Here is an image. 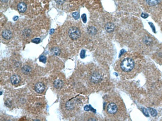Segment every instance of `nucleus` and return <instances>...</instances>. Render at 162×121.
I'll return each instance as SVG.
<instances>
[{"mask_svg":"<svg viewBox=\"0 0 162 121\" xmlns=\"http://www.w3.org/2000/svg\"><path fill=\"white\" fill-rule=\"evenodd\" d=\"M120 67L124 71H131L135 67V62L134 60L130 58H125L121 62Z\"/></svg>","mask_w":162,"mask_h":121,"instance_id":"1","label":"nucleus"},{"mask_svg":"<svg viewBox=\"0 0 162 121\" xmlns=\"http://www.w3.org/2000/svg\"><path fill=\"white\" fill-rule=\"evenodd\" d=\"M68 35L73 40H77L80 36L79 30L75 27H72L68 30Z\"/></svg>","mask_w":162,"mask_h":121,"instance_id":"2","label":"nucleus"},{"mask_svg":"<svg viewBox=\"0 0 162 121\" xmlns=\"http://www.w3.org/2000/svg\"><path fill=\"white\" fill-rule=\"evenodd\" d=\"M107 110L108 113L110 114H115L118 111V108L115 103L112 102L107 106Z\"/></svg>","mask_w":162,"mask_h":121,"instance_id":"3","label":"nucleus"},{"mask_svg":"<svg viewBox=\"0 0 162 121\" xmlns=\"http://www.w3.org/2000/svg\"><path fill=\"white\" fill-rule=\"evenodd\" d=\"M102 80V77L98 72H94L91 76V81L94 83H98L100 82Z\"/></svg>","mask_w":162,"mask_h":121,"instance_id":"4","label":"nucleus"},{"mask_svg":"<svg viewBox=\"0 0 162 121\" xmlns=\"http://www.w3.org/2000/svg\"><path fill=\"white\" fill-rule=\"evenodd\" d=\"M34 89L35 90V91L39 93H43L45 89V85L43 83L38 82L35 84L34 86Z\"/></svg>","mask_w":162,"mask_h":121,"instance_id":"5","label":"nucleus"},{"mask_svg":"<svg viewBox=\"0 0 162 121\" xmlns=\"http://www.w3.org/2000/svg\"><path fill=\"white\" fill-rule=\"evenodd\" d=\"M17 8L18 10H19L20 13H25V12L26 11L27 6V5L25 3L21 2L17 5Z\"/></svg>","mask_w":162,"mask_h":121,"instance_id":"6","label":"nucleus"},{"mask_svg":"<svg viewBox=\"0 0 162 121\" xmlns=\"http://www.w3.org/2000/svg\"><path fill=\"white\" fill-rule=\"evenodd\" d=\"M21 81L20 77L17 75H13L11 77V82L13 85H17Z\"/></svg>","mask_w":162,"mask_h":121,"instance_id":"7","label":"nucleus"},{"mask_svg":"<svg viewBox=\"0 0 162 121\" xmlns=\"http://www.w3.org/2000/svg\"><path fill=\"white\" fill-rule=\"evenodd\" d=\"M2 36L4 38L7 40L11 39L12 36V33L9 30H5L2 33Z\"/></svg>","mask_w":162,"mask_h":121,"instance_id":"8","label":"nucleus"},{"mask_svg":"<svg viewBox=\"0 0 162 121\" xmlns=\"http://www.w3.org/2000/svg\"><path fill=\"white\" fill-rule=\"evenodd\" d=\"M53 86L56 89H61L63 86V82L61 80H56L53 82Z\"/></svg>","mask_w":162,"mask_h":121,"instance_id":"9","label":"nucleus"},{"mask_svg":"<svg viewBox=\"0 0 162 121\" xmlns=\"http://www.w3.org/2000/svg\"><path fill=\"white\" fill-rule=\"evenodd\" d=\"M115 28V26L114 25V24L111 22H109L106 24L105 25V29L106 31L108 32H112L114 31Z\"/></svg>","mask_w":162,"mask_h":121,"instance_id":"10","label":"nucleus"},{"mask_svg":"<svg viewBox=\"0 0 162 121\" xmlns=\"http://www.w3.org/2000/svg\"><path fill=\"white\" fill-rule=\"evenodd\" d=\"M22 71L23 74L26 75L29 74L31 71V68L30 66H23L22 69Z\"/></svg>","mask_w":162,"mask_h":121,"instance_id":"11","label":"nucleus"},{"mask_svg":"<svg viewBox=\"0 0 162 121\" xmlns=\"http://www.w3.org/2000/svg\"><path fill=\"white\" fill-rule=\"evenodd\" d=\"M161 1V0H146V2L149 5L153 6L159 4Z\"/></svg>","mask_w":162,"mask_h":121,"instance_id":"12","label":"nucleus"},{"mask_svg":"<svg viewBox=\"0 0 162 121\" xmlns=\"http://www.w3.org/2000/svg\"><path fill=\"white\" fill-rule=\"evenodd\" d=\"M88 32L91 35H95L97 32V30L94 27L91 26L87 28Z\"/></svg>","mask_w":162,"mask_h":121,"instance_id":"13","label":"nucleus"},{"mask_svg":"<svg viewBox=\"0 0 162 121\" xmlns=\"http://www.w3.org/2000/svg\"><path fill=\"white\" fill-rule=\"evenodd\" d=\"M52 52L55 54L56 55H59L60 53H61V51H60L59 49L57 47H54L51 49Z\"/></svg>","mask_w":162,"mask_h":121,"instance_id":"14","label":"nucleus"},{"mask_svg":"<svg viewBox=\"0 0 162 121\" xmlns=\"http://www.w3.org/2000/svg\"><path fill=\"white\" fill-rule=\"evenodd\" d=\"M149 111H150V112L151 115L152 116L155 117L156 116H157V111H156V110L155 109H154L149 108Z\"/></svg>","mask_w":162,"mask_h":121,"instance_id":"15","label":"nucleus"},{"mask_svg":"<svg viewBox=\"0 0 162 121\" xmlns=\"http://www.w3.org/2000/svg\"><path fill=\"white\" fill-rule=\"evenodd\" d=\"M66 107L68 110H71L73 108V104L70 102H68L67 104H66Z\"/></svg>","mask_w":162,"mask_h":121,"instance_id":"16","label":"nucleus"},{"mask_svg":"<svg viewBox=\"0 0 162 121\" xmlns=\"http://www.w3.org/2000/svg\"><path fill=\"white\" fill-rule=\"evenodd\" d=\"M39 60H40V62L45 64L46 61V58L44 56H41L39 57Z\"/></svg>","mask_w":162,"mask_h":121,"instance_id":"17","label":"nucleus"},{"mask_svg":"<svg viewBox=\"0 0 162 121\" xmlns=\"http://www.w3.org/2000/svg\"><path fill=\"white\" fill-rule=\"evenodd\" d=\"M73 16L75 20H78L79 18V14L78 12H75L73 14Z\"/></svg>","mask_w":162,"mask_h":121,"instance_id":"18","label":"nucleus"},{"mask_svg":"<svg viewBox=\"0 0 162 121\" xmlns=\"http://www.w3.org/2000/svg\"><path fill=\"white\" fill-rule=\"evenodd\" d=\"M84 110H85V111H89V110H93L94 112H95V110L93 109L91 107V106H90V105H86V106H85V107H84Z\"/></svg>","mask_w":162,"mask_h":121,"instance_id":"19","label":"nucleus"},{"mask_svg":"<svg viewBox=\"0 0 162 121\" xmlns=\"http://www.w3.org/2000/svg\"><path fill=\"white\" fill-rule=\"evenodd\" d=\"M32 42H33V43H34L35 44H39L40 43V39L39 38H35L33 40H32Z\"/></svg>","mask_w":162,"mask_h":121,"instance_id":"20","label":"nucleus"},{"mask_svg":"<svg viewBox=\"0 0 162 121\" xmlns=\"http://www.w3.org/2000/svg\"><path fill=\"white\" fill-rule=\"evenodd\" d=\"M142 110L143 113H144V114L145 116H146L147 117L149 116V114H148V112L146 109H145V108H142Z\"/></svg>","mask_w":162,"mask_h":121,"instance_id":"21","label":"nucleus"},{"mask_svg":"<svg viewBox=\"0 0 162 121\" xmlns=\"http://www.w3.org/2000/svg\"><path fill=\"white\" fill-rule=\"evenodd\" d=\"M82 20L85 23L86 22V15L85 14H83L82 15Z\"/></svg>","mask_w":162,"mask_h":121,"instance_id":"22","label":"nucleus"},{"mask_svg":"<svg viewBox=\"0 0 162 121\" xmlns=\"http://www.w3.org/2000/svg\"><path fill=\"white\" fill-rule=\"evenodd\" d=\"M85 52L84 50H82L81 52V54H80V56H81V58L82 59L84 58L85 57Z\"/></svg>","mask_w":162,"mask_h":121,"instance_id":"23","label":"nucleus"},{"mask_svg":"<svg viewBox=\"0 0 162 121\" xmlns=\"http://www.w3.org/2000/svg\"><path fill=\"white\" fill-rule=\"evenodd\" d=\"M141 16H142V17L144 18V19H146V18H147L148 16V15L147 14H142Z\"/></svg>","mask_w":162,"mask_h":121,"instance_id":"24","label":"nucleus"},{"mask_svg":"<svg viewBox=\"0 0 162 121\" xmlns=\"http://www.w3.org/2000/svg\"><path fill=\"white\" fill-rule=\"evenodd\" d=\"M18 18H19V17H18L17 16H15V17H14V20H17L18 19Z\"/></svg>","mask_w":162,"mask_h":121,"instance_id":"25","label":"nucleus"},{"mask_svg":"<svg viewBox=\"0 0 162 121\" xmlns=\"http://www.w3.org/2000/svg\"><path fill=\"white\" fill-rule=\"evenodd\" d=\"M1 2H7L8 0H1Z\"/></svg>","mask_w":162,"mask_h":121,"instance_id":"26","label":"nucleus"},{"mask_svg":"<svg viewBox=\"0 0 162 121\" xmlns=\"http://www.w3.org/2000/svg\"><path fill=\"white\" fill-rule=\"evenodd\" d=\"M2 94V91H1V95Z\"/></svg>","mask_w":162,"mask_h":121,"instance_id":"27","label":"nucleus"}]
</instances>
